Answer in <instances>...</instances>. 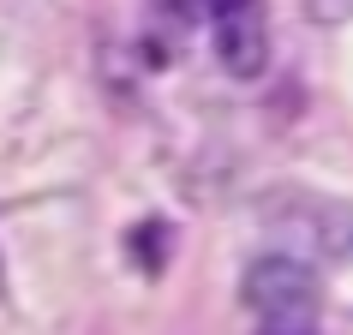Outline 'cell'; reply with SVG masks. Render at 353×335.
<instances>
[{
  "instance_id": "obj_1",
  "label": "cell",
  "mask_w": 353,
  "mask_h": 335,
  "mask_svg": "<svg viewBox=\"0 0 353 335\" xmlns=\"http://www.w3.org/2000/svg\"><path fill=\"white\" fill-rule=\"evenodd\" d=\"M240 299L263 317V335H312L317 329V276L299 258H258L240 281Z\"/></svg>"
},
{
  "instance_id": "obj_2",
  "label": "cell",
  "mask_w": 353,
  "mask_h": 335,
  "mask_svg": "<svg viewBox=\"0 0 353 335\" xmlns=\"http://www.w3.org/2000/svg\"><path fill=\"white\" fill-rule=\"evenodd\" d=\"M210 19H216V60H222L228 78H263L270 66V24H263V6H240V0H228V6H210Z\"/></svg>"
},
{
  "instance_id": "obj_3",
  "label": "cell",
  "mask_w": 353,
  "mask_h": 335,
  "mask_svg": "<svg viewBox=\"0 0 353 335\" xmlns=\"http://www.w3.org/2000/svg\"><path fill=\"white\" fill-rule=\"evenodd\" d=\"M317 240H323V252H335V258L353 263V204H330L323 216H317Z\"/></svg>"
}]
</instances>
